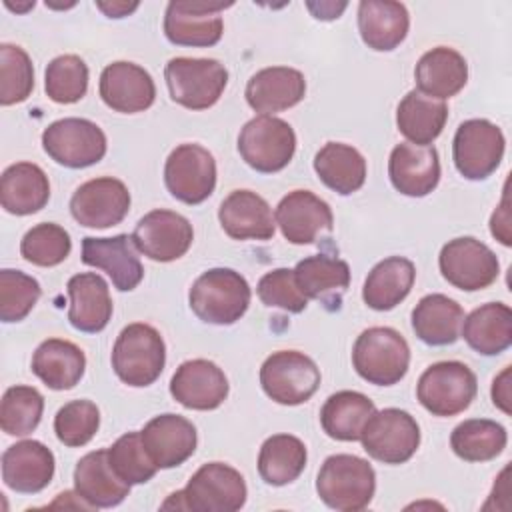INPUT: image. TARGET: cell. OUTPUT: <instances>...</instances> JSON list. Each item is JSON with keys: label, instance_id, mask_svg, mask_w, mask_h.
<instances>
[{"label": "cell", "instance_id": "32", "mask_svg": "<svg viewBox=\"0 0 512 512\" xmlns=\"http://www.w3.org/2000/svg\"><path fill=\"white\" fill-rule=\"evenodd\" d=\"M414 280L416 268L412 260L404 256H388L368 272L362 286V300L372 310H392L410 294Z\"/></svg>", "mask_w": 512, "mask_h": 512}, {"label": "cell", "instance_id": "25", "mask_svg": "<svg viewBox=\"0 0 512 512\" xmlns=\"http://www.w3.org/2000/svg\"><path fill=\"white\" fill-rule=\"evenodd\" d=\"M306 94L304 74L290 66H268L252 74L244 96L254 112L272 116L296 106Z\"/></svg>", "mask_w": 512, "mask_h": 512}, {"label": "cell", "instance_id": "10", "mask_svg": "<svg viewBox=\"0 0 512 512\" xmlns=\"http://www.w3.org/2000/svg\"><path fill=\"white\" fill-rule=\"evenodd\" d=\"M360 442L370 458L382 464H404L420 446V426L410 412L384 408L370 416Z\"/></svg>", "mask_w": 512, "mask_h": 512}, {"label": "cell", "instance_id": "29", "mask_svg": "<svg viewBox=\"0 0 512 512\" xmlns=\"http://www.w3.org/2000/svg\"><path fill=\"white\" fill-rule=\"evenodd\" d=\"M410 28V14L402 2L362 0L358 4V30L362 42L376 52L400 46Z\"/></svg>", "mask_w": 512, "mask_h": 512}, {"label": "cell", "instance_id": "12", "mask_svg": "<svg viewBox=\"0 0 512 512\" xmlns=\"http://www.w3.org/2000/svg\"><path fill=\"white\" fill-rule=\"evenodd\" d=\"M504 146V134L494 122L486 118L466 120L456 128L452 140L454 166L466 180H486L500 166Z\"/></svg>", "mask_w": 512, "mask_h": 512}, {"label": "cell", "instance_id": "33", "mask_svg": "<svg viewBox=\"0 0 512 512\" xmlns=\"http://www.w3.org/2000/svg\"><path fill=\"white\" fill-rule=\"evenodd\" d=\"M466 344L482 354L496 356L512 344V310L504 302H488L474 308L462 322Z\"/></svg>", "mask_w": 512, "mask_h": 512}, {"label": "cell", "instance_id": "40", "mask_svg": "<svg viewBox=\"0 0 512 512\" xmlns=\"http://www.w3.org/2000/svg\"><path fill=\"white\" fill-rule=\"evenodd\" d=\"M306 460L308 452L300 438L292 434H274L260 446L258 474L270 486H286L304 472Z\"/></svg>", "mask_w": 512, "mask_h": 512}, {"label": "cell", "instance_id": "20", "mask_svg": "<svg viewBox=\"0 0 512 512\" xmlns=\"http://www.w3.org/2000/svg\"><path fill=\"white\" fill-rule=\"evenodd\" d=\"M98 92L108 108L122 114L144 112L156 98V86L148 70L126 60L112 62L102 70Z\"/></svg>", "mask_w": 512, "mask_h": 512}, {"label": "cell", "instance_id": "2", "mask_svg": "<svg viewBox=\"0 0 512 512\" xmlns=\"http://www.w3.org/2000/svg\"><path fill=\"white\" fill-rule=\"evenodd\" d=\"M250 286L246 278L232 268H210L200 274L190 292V310L206 324L230 326L238 322L250 306Z\"/></svg>", "mask_w": 512, "mask_h": 512}, {"label": "cell", "instance_id": "34", "mask_svg": "<svg viewBox=\"0 0 512 512\" xmlns=\"http://www.w3.org/2000/svg\"><path fill=\"white\" fill-rule=\"evenodd\" d=\"M294 278L308 300H320L338 308L350 284V266L336 256L314 254L296 264Z\"/></svg>", "mask_w": 512, "mask_h": 512}, {"label": "cell", "instance_id": "14", "mask_svg": "<svg viewBox=\"0 0 512 512\" xmlns=\"http://www.w3.org/2000/svg\"><path fill=\"white\" fill-rule=\"evenodd\" d=\"M168 192L184 204H202L216 188V160L200 144L176 146L164 164Z\"/></svg>", "mask_w": 512, "mask_h": 512}, {"label": "cell", "instance_id": "11", "mask_svg": "<svg viewBox=\"0 0 512 512\" xmlns=\"http://www.w3.org/2000/svg\"><path fill=\"white\" fill-rule=\"evenodd\" d=\"M44 152L60 166L88 168L106 154V134L86 118H60L42 132Z\"/></svg>", "mask_w": 512, "mask_h": 512}, {"label": "cell", "instance_id": "9", "mask_svg": "<svg viewBox=\"0 0 512 512\" xmlns=\"http://www.w3.org/2000/svg\"><path fill=\"white\" fill-rule=\"evenodd\" d=\"M260 386L268 398L282 406H298L320 386V368L298 350L272 352L260 366Z\"/></svg>", "mask_w": 512, "mask_h": 512}, {"label": "cell", "instance_id": "7", "mask_svg": "<svg viewBox=\"0 0 512 512\" xmlns=\"http://www.w3.org/2000/svg\"><path fill=\"white\" fill-rule=\"evenodd\" d=\"M170 98L188 110H206L214 106L226 84L228 70L214 58L178 56L164 68Z\"/></svg>", "mask_w": 512, "mask_h": 512}, {"label": "cell", "instance_id": "18", "mask_svg": "<svg viewBox=\"0 0 512 512\" xmlns=\"http://www.w3.org/2000/svg\"><path fill=\"white\" fill-rule=\"evenodd\" d=\"M228 390L222 368L204 358L182 362L170 380L172 398L190 410H216L228 398Z\"/></svg>", "mask_w": 512, "mask_h": 512}, {"label": "cell", "instance_id": "50", "mask_svg": "<svg viewBox=\"0 0 512 512\" xmlns=\"http://www.w3.org/2000/svg\"><path fill=\"white\" fill-rule=\"evenodd\" d=\"M490 232L492 236L502 242L504 246H510L512 244V238H510V212H508V194L504 192L502 196V202L500 206L494 210L492 218H490Z\"/></svg>", "mask_w": 512, "mask_h": 512}, {"label": "cell", "instance_id": "8", "mask_svg": "<svg viewBox=\"0 0 512 512\" xmlns=\"http://www.w3.org/2000/svg\"><path fill=\"white\" fill-rule=\"evenodd\" d=\"M238 152L256 172H280L296 152L294 128L276 116H254L238 134Z\"/></svg>", "mask_w": 512, "mask_h": 512}, {"label": "cell", "instance_id": "3", "mask_svg": "<svg viewBox=\"0 0 512 512\" xmlns=\"http://www.w3.org/2000/svg\"><path fill=\"white\" fill-rule=\"evenodd\" d=\"M320 500L340 512L364 510L376 492V472L372 464L354 454L328 456L316 476Z\"/></svg>", "mask_w": 512, "mask_h": 512}, {"label": "cell", "instance_id": "36", "mask_svg": "<svg viewBox=\"0 0 512 512\" xmlns=\"http://www.w3.org/2000/svg\"><path fill=\"white\" fill-rule=\"evenodd\" d=\"M86 370V356L80 346L62 338L44 340L32 356V372L50 390L74 388Z\"/></svg>", "mask_w": 512, "mask_h": 512}, {"label": "cell", "instance_id": "51", "mask_svg": "<svg viewBox=\"0 0 512 512\" xmlns=\"http://www.w3.org/2000/svg\"><path fill=\"white\" fill-rule=\"evenodd\" d=\"M510 366H506L492 382V402L504 414H510Z\"/></svg>", "mask_w": 512, "mask_h": 512}, {"label": "cell", "instance_id": "24", "mask_svg": "<svg viewBox=\"0 0 512 512\" xmlns=\"http://www.w3.org/2000/svg\"><path fill=\"white\" fill-rule=\"evenodd\" d=\"M54 454L38 440H20L2 454V480L20 494L44 490L54 476Z\"/></svg>", "mask_w": 512, "mask_h": 512}, {"label": "cell", "instance_id": "44", "mask_svg": "<svg viewBox=\"0 0 512 512\" xmlns=\"http://www.w3.org/2000/svg\"><path fill=\"white\" fill-rule=\"evenodd\" d=\"M72 250L70 234L54 224V222H42L32 226L20 242V254L26 262L42 268L58 266L62 264Z\"/></svg>", "mask_w": 512, "mask_h": 512}, {"label": "cell", "instance_id": "49", "mask_svg": "<svg viewBox=\"0 0 512 512\" xmlns=\"http://www.w3.org/2000/svg\"><path fill=\"white\" fill-rule=\"evenodd\" d=\"M256 294L266 306L282 308L290 314H300L308 306V298L300 292L294 270L290 268H276L266 272L256 286Z\"/></svg>", "mask_w": 512, "mask_h": 512}, {"label": "cell", "instance_id": "53", "mask_svg": "<svg viewBox=\"0 0 512 512\" xmlns=\"http://www.w3.org/2000/svg\"><path fill=\"white\" fill-rule=\"evenodd\" d=\"M96 6L108 16V18H124L128 14H132L136 8H138V2H112V4H106V2H96Z\"/></svg>", "mask_w": 512, "mask_h": 512}, {"label": "cell", "instance_id": "13", "mask_svg": "<svg viewBox=\"0 0 512 512\" xmlns=\"http://www.w3.org/2000/svg\"><path fill=\"white\" fill-rule=\"evenodd\" d=\"M438 266L444 280L464 292L484 290L494 284L500 274L498 256L472 236L446 242L440 250Z\"/></svg>", "mask_w": 512, "mask_h": 512}, {"label": "cell", "instance_id": "39", "mask_svg": "<svg viewBox=\"0 0 512 512\" xmlns=\"http://www.w3.org/2000/svg\"><path fill=\"white\" fill-rule=\"evenodd\" d=\"M376 412L374 402L356 390H340L324 402L320 410L322 430L340 442H356L370 416Z\"/></svg>", "mask_w": 512, "mask_h": 512}, {"label": "cell", "instance_id": "19", "mask_svg": "<svg viewBox=\"0 0 512 512\" xmlns=\"http://www.w3.org/2000/svg\"><path fill=\"white\" fill-rule=\"evenodd\" d=\"M144 450L158 470L176 468L186 462L198 444L194 424L180 414H160L154 416L140 430Z\"/></svg>", "mask_w": 512, "mask_h": 512}, {"label": "cell", "instance_id": "1", "mask_svg": "<svg viewBox=\"0 0 512 512\" xmlns=\"http://www.w3.org/2000/svg\"><path fill=\"white\" fill-rule=\"evenodd\" d=\"M244 476L224 464H202L184 490L172 492L162 504V510H192V512H236L246 504Z\"/></svg>", "mask_w": 512, "mask_h": 512}, {"label": "cell", "instance_id": "23", "mask_svg": "<svg viewBox=\"0 0 512 512\" xmlns=\"http://www.w3.org/2000/svg\"><path fill=\"white\" fill-rule=\"evenodd\" d=\"M392 186L410 198L428 196L440 182V158L434 146L396 144L388 158Z\"/></svg>", "mask_w": 512, "mask_h": 512}, {"label": "cell", "instance_id": "15", "mask_svg": "<svg viewBox=\"0 0 512 512\" xmlns=\"http://www.w3.org/2000/svg\"><path fill=\"white\" fill-rule=\"evenodd\" d=\"M228 6H232V2H168L164 12V36L176 46H214L224 32L220 12Z\"/></svg>", "mask_w": 512, "mask_h": 512}, {"label": "cell", "instance_id": "26", "mask_svg": "<svg viewBox=\"0 0 512 512\" xmlns=\"http://www.w3.org/2000/svg\"><path fill=\"white\" fill-rule=\"evenodd\" d=\"M218 220L234 240H270L276 230L270 204L252 190L230 192L218 208Z\"/></svg>", "mask_w": 512, "mask_h": 512}, {"label": "cell", "instance_id": "41", "mask_svg": "<svg viewBox=\"0 0 512 512\" xmlns=\"http://www.w3.org/2000/svg\"><path fill=\"white\" fill-rule=\"evenodd\" d=\"M506 428L488 418H470L460 422L450 434L454 454L466 462H488L506 448Z\"/></svg>", "mask_w": 512, "mask_h": 512}, {"label": "cell", "instance_id": "16", "mask_svg": "<svg viewBox=\"0 0 512 512\" xmlns=\"http://www.w3.org/2000/svg\"><path fill=\"white\" fill-rule=\"evenodd\" d=\"M130 210L126 184L112 176L92 178L76 188L70 198V214L84 228H110L120 224Z\"/></svg>", "mask_w": 512, "mask_h": 512}, {"label": "cell", "instance_id": "21", "mask_svg": "<svg viewBox=\"0 0 512 512\" xmlns=\"http://www.w3.org/2000/svg\"><path fill=\"white\" fill-rule=\"evenodd\" d=\"M274 220L282 236L292 244H312L320 232H330L334 224L328 202L310 190H292L276 206Z\"/></svg>", "mask_w": 512, "mask_h": 512}, {"label": "cell", "instance_id": "47", "mask_svg": "<svg viewBox=\"0 0 512 512\" xmlns=\"http://www.w3.org/2000/svg\"><path fill=\"white\" fill-rule=\"evenodd\" d=\"M100 428V410L90 400L66 402L54 416L56 438L68 448L86 446Z\"/></svg>", "mask_w": 512, "mask_h": 512}, {"label": "cell", "instance_id": "31", "mask_svg": "<svg viewBox=\"0 0 512 512\" xmlns=\"http://www.w3.org/2000/svg\"><path fill=\"white\" fill-rule=\"evenodd\" d=\"M50 200L46 172L34 162L10 164L0 178V204L8 214L28 216L42 210Z\"/></svg>", "mask_w": 512, "mask_h": 512}, {"label": "cell", "instance_id": "52", "mask_svg": "<svg viewBox=\"0 0 512 512\" xmlns=\"http://www.w3.org/2000/svg\"><path fill=\"white\" fill-rule=\"evenodd\" d=\"M308 8L314 12V18H318V20H334V18H340L342 10L346 8V2H340V4H334V2L312 4V2H308Z\"/></svg>", "mask_w": 512, "mask_h": 512}, {"label": "cell", "instance_id": "22", "mask_svg": "<svg viewBox=\"0 0 512 512\" xmlns=\"http://www.w3.org/2000/svg\"><path fill=\"white\" fill-rule=\"evenodd\" d=\"M136 250L138 248L128 234H118L112 238L86 236L82 240V262L86 266L104 270L114 288L120 292H130L144 278V268Z\"/></svg>", "mask_w": 512, "mask_h": 512}, {"label": "cell", "instance_id": "30", "mask_svg": "<svg viewBox=\"0 0 512 512\" xmlns=\"http://www.w3.org/2000/svg\"><path fill=\"white\" fill-rule=\"evenodd\" d=\"M74 490L92 508H112L124 502L130 484L112 470L108 450H94L76 462Z\"/></svg>", "mask_w": 512, "mask_h": 512}, {"label": "cell", "instance_id": "45", "mask_svg": "<svg viewBox=\"0 0 512 512\" xmlns=\"http://www.w3.org/2000/svg\"><path fill=\"white\" fill-rule=\"evenodd\" d=\"M32 90L34 68L26 50L8 42L0 44V104H20Z\"/></svg>", "mask_w": 512, "mask_h": 512}, {"label": "cell", "instance_id": "43", "mask_svg": "<svg viewBox=\"0 0 512 512\" xmlns=\"http://www.w3.org/2000/svg\"><path fill=\"white\" fill-rule=\"evenodd\" d=\"M46 96L56 104H74L86 96L88 66L76 54H62L48 62L44 72Z\"/></svg>", "mask_w": 512, "mask_h": 512}, {"label": "cell", "instance_id": "5", "mask_svg": "<svg viewBox=\"0 0 512 512\" xmlns=\"http://www.w3.org/2000/svg\"><path fill=\"white\" fill-rule=\"evenodd\" d=\"M352 366L366 382L376 386H392L408 372L410 346L394 328H368L354 342Z\"/></svg>", "mask_w": 512, "mask_h": 512}, {"label": "cell", "instance_id": "4", "mask_svg": "<svg viewBox=\"0 0 512 512\" xmlns=\"http://www.w3.org/2000/svg\"><path fill=\"white\" fill-rule=\"evenodd\" d=\"M166 364V346L160 332L144 322L122 328L112 348L116 376L134 388L154 384Z\"/></svg>", "mask_w": 512, "mask_h": 512}, {"label": "cell", "instance_id": "46", "mask_svg": "<svg viewBox=\"0 0 512 512\" xmlns=\"http://www.w3.org/2000/svg\"><path fill=\"white\" fill-rule=\"evenodd\" d=\"M42 288L36 278L22 270H0V320L20 322L36 306Z\"/></svg>", "mask_w": 512, "mask_h": 512}, {"label": "cell", "instance_id": "28", "mask_svg": "<svg viewBox=\"0 0 512 512\" xmlns=\"http://www.w3.org/2000/svg\"><path fill=\"white\" fill-rule=\"evenodd\" d=\"M416 90L424 96L446 100L456 96L468 82L466 58L448 46L424 52L414 68Z\"/></svg>", "mask_w": 512, "mask_h": 512}, {"label": "cell", "instance_id": "17", "mask_svg": "<svg viewBox=\"0 0 512 512\" xmlns=\"http://www.w3.org/2000/svg\"><path fill=\"white\" fill-rule=\"evenodd\" d=\"M132 240L146 258L154 262H174L192 246L194 230L182 214L158 208L138 220Z\"/></svg>", "mask_w": 512, "mask_h": 512}, {"label": "cell", "instance_id": "37", "mask_svg": "<svg viewBox=\"0 0 512 512\" xmlns=\"http://www.w3.org/2000/svg\"><path fill=\"white\" fill-rule=\"evenodd\" d=\"M448 120V106L444 100L424 96L418 90H410L396 108V126L410 144L432 146L442 134Z\"/></svg>", "mask_w": 512, "mask_h": 512}, {"label": "cell", "instance_id": "6", "mask_svg": "<svg viewBox=\"0 0 512 512\" xmlns=\"http://www.w3.org/2000/svg\"><path fill=\"white\" fill-rule=\"evenodd\" d=\"M476 374L458 360H442L430 364L416 384L418 402L440 418L464 412L476 398Z\"/></svg>", "mask_w": 512, "mask_h": 512}, {"label": "cell", "instance_id": "27", "mask_svg": "<svg viewBox=\"0 0 512 512\" xmlns=\"http://www.w3.org/2000/svg\"><path fill=\"white\" fill-rule=\"evenodd\" d=\"M66 288L70 298V324L80 332H102L114 310L106 280L96 272H80L68 280Z\"/></svg>", "mask_w": 512, "mask_h": 512}, {"label": "cell", "instance_id": "38", "mask_svg": "<svg viewBox=\"0 0 512 512\" xmlns=\"http://www.w3.org/2000/svg\"><path fill=\"white\" fill-rule=\"evenodd\" d=\"M314 170L322 184L340 196L358 192L366 180L364 156L342 142H326L314 156Z\"/></svg>", "mask_w": 512, "mask_h": 512}, {"label": "cell", "instance_id": "48", "mask_svg": "<svg viewBox=\"0 0 512 512\" xmlns=\"http://www.w3.org/2000/svg\"><path fill=\"white\" fill-rule=\"evenodd\" d=\"M108 462L112 470L130 486L146 484L158 470L156 464L150 460L148 452L144 450L140 432L122 434L108 448Z\"/></svg>", "mask_w": 512, "mask_h": 512}, {"label": "cell", "instance_id": "42", "mask_svg": "<svg viewBox=\"0 0 512 512\" xmlns=\"http://www.w3.org/2000/svg\"><path fill=\"white\" fill-rule=\"evenodd\" d=\"M44 398L34 386H10L0 402V428L8 436H28L40 424Z\"/></svg>", "mask_w": 512, "mask_h": 512}, {"label": "cell", "instance_id": "35", "mask_svg": "<svg viewBox=\"0 0 512 512\" xmlns=\"http://www.w3.org/2000/svg\"><path fill=\"white\" fill-rule=\"evenodd\" d=\"M462 306L446 294H428L412 310V330L428 346H450L460 338Z\"/></svg>", "mask_w": 512, "mask_h": 512}]
</instances>
